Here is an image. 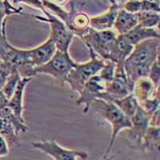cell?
<instances>
[{
    "label": "cell",
    "mask_w": 160,
    "mask_h": 160,
    "mask_svg": "<svg viewBox=\"0 0 160 160\" xmlns=\"http://www.w3.org/2000/svg\"><path fill=\"white\" fill-rule=\"evenodd\" d=\"M98 113L100 116L108 122L111 127V138L109 145L102 158H108L111 152L117 136L122 130L128 129L131 127V118L125 115L121 110L112 101L97 98L91 103V108Z\"/></svg>",
    "instance_id": "cell-1"
},
{
    "label": "cell",
    "mask_w": 160,
    "mask_h": 160,
    "mask_svg": "<svg viewBox=\"0 0 160 160\" xmlns=\"http://www.w3.org/2000/svg\"><path fill=\"white\" fill-rule=\"evenodd\" d=\"M88 48L91 55V60L85 63H76L75 68L70 71L66 79V83L78 94L81 92L86 82L91 77L98 74L105 63L103 58H99L91 48Z\"/></svg>",
    "instance_id": "cell-2"
},
{
    "label": "cell",
    "mask_w": 160,
    "mask_h": 160,
    "mask_svg": "<svg viewBox=\"0 0 160 160\" xmlns=\"http://www.w3.org/2000/svg\"><path fill=\"white\" fill-rule=\"evenodd\" d=\"M75 62L69 55V51H61L57 50L55 55L48 62L34 68V75H48L57 80L61 86L66 83V79L70 71L75 68Z\"/></svg>",
    "instance_id": "cell-3"
},
{
    "label": "cell",
    "mask_w": 160,
    "mask_h": 160,
    "mask_svg": "<svg viewBox=\"0 0 160 160\" xmlns=\"http://www.w3.org/2000/svg\"><path fill=\"white\" fill-rule=\"evenodd\" d=\"M160 38L145 39L134 46L132 51L123 62L125 66H136L142 68L151 67L159 58Z\"/></svg>",
    "instance_id": "cell-4"
},
{
    "label": "cell",
    "mask_w": 160,
    "mask_h": 160,
    "mask_svg": "<svg viewBox=\"0 0 160 160\" xmlns=\"http://www.w3.org/2000/svg\"><path fill=\"white\" fill-rule=\"evenodd\" d=\"M40 11L43 12L44 16L34 15L33 17L36 20L49 24L51 28V35L49 38L55 42L57 50L68 52L73 38L75 36L74 33L68 28L63 21L47 11L44 6Z\"/></svg>",
    "instance_id": "cell-5"
},
{
    "label": "cell",
    "mask_w": 160,
    "mask_h": 160,
    "mask_svg": "<svg viewBox=\"0 0 160 160\" xmlns=\"http://www.w3.org/2000/svg\"><path fill=\"white\" fill-rule=\"evenodd\" d=\"M117 35L118 34L111 29L96 31L90 28L88 32L80 38L85 42L87 48H91L100 58L108 60Z\"/></svg>",
    "instance_id": "cell-6"
},
{
    "label": "cell",
    "mask_w": 160,
    "mask_h": 160,
    "mask_svg": "<svg viewBox=\"0 0 160 160\" xmlns=\"http://www.w3.org/2000/svg\"><path fill=\"white\" fill-rule=\"evenodd\" d=\"M108 84L105 79L98 75V73L86 82L81 92L78 94L79 97L76 101L78 106L84 105L83 112L85 114H88L90 111L91 103L94 100L97 98L107 100L106 91Z\"/></svg>",
    "instance_id": "cell-7"
},
{
    "label": "cell",
    "mask_w": 160,
    "mask_h": 160,
    "mask_svg": "<svg viewBox=\"0 0 160 160\" xmlns=\"http://www.w3.org/2000/svg\"><path fill=\"white\" fill-rule=\"evenodd\" d=\"M31 146L55 160H84L88 158V154L86 151L62 148L55 140L32 142Z\"/></svg>",
    "instance_id": "cell-8"
},
{
    "label": "cell",
    "mask_w": 160,
    "mask_h": 160,
    "mask_svg": "<svg viewBox=\"0 0 160 160\" xmlns=\"http://www.w3.org/2000/svg\"><path fill=\"white\" fill-rule=\"evenodd\" d=\"M134 83L128 78L123 63H117L113 80L108 84L107 88V100L112 101L114 99L122 98L132 93Z\"/></svg>",
    "instance_id": "cell-9"
},
{
    "label": "cell",
    "mask_w": 160,
    "mask_h": 160,
    "mask_svg": "<svg viewBox=\"0 0 160 160\" xmlns=\"http://www.w3.org/2000/svg\"><path fill=\"white\" fill-rule=\"evenodd\" d=\"M151 115L146 112L140 106H138L135 113L131 116V127L128 128V135L130 138L137 144L141 143L142 137L150 126Z\"/></svg>",
    "instance_id": "cell-10"
},
{
    "label": "cell",
    "mask_w": 160,
    "mask_h": 160,
    "mask_svg": "<svg viewBox=\"0 0 160 160\" xmlns=\"http://www.w3.org/2000/svg\"><path fill=\"white\" fill-rule=\"evenodd\" d=\"M57 48L55 42L51 38H48L43 43L32 49H28L30 58L35 67L43 65L48 62L56 52Z\"/></svg>",
    "instance_id": "cell-11"
},
{
    "label": "cell",
    "mask_w": 160,
    "mask_h": 160,
    "mask_svg": "<svg viewBox=\"0 0 160 160\" xmlns=\"http://www.w3.org/2000/svg\"><path fill=\"white\" fill-rule=\"evenodd\" d=\"M133 95L138 104L155 96H159V88H156L148 77L138 78L134 83Z\"/></svg>",
    "instance_id": "cell-12"
},
{
    "label": "cell",
    "mask_w": 160,
    "mask_h": 160,
    "mask_svg": "<svg viewBox=\"0 0 160 160\" xmlns=\"http://www.w3.org/2000/svg\"><path fill=\"white\" fill-rule=\"evenodd\" d=\"M118 10V4L115 1H112L111 8L107 12L90 18V28L96 31L111 29L114 26Z\"/></svg>",
    "instance_id": "cell-13"
},
{
    "label": "cell",
    "mask_w": 160,
    "mask_h": 160,
    "mask_svg": "<svg viewBox=\"0 0 160 160\" xmlns=\"http://www.w3.org/2000/svg\"><path fill=\"white\" fill-rule=\"evenodd\" d=\"M134 46L130 43L123 35H118L113 44L109 55V59L115 63H123L131 53Z\"/></svg>",
    "instance_id": "cell-14"
},
{
    "label": "cell",
    "mask_w": 160,
    "mask_h": 160,
    "mask_svg": "<svg viewBox=\"0 0 160 160\" xmlns=\"http://www.w3.org/2000/svg\"><path fill=\"white\" fill-rule=\"evenodd\" d=\"M32 78H20L16 88L13 93L12 96L9 98L8 106L12 110V111L21 119L24 120L22 117L23 112V99L24 90L26 87L31 81Z\"/></svg>",
    "instance_id": "cell-15"
},
{
    "label": "cell",
    "mask_w": 160,
    "mask_h": 160,
    "mask_svg": "<svg viewBox=\"0 0 160 160\" xmlns=\"http://www.w3.org/2000/svg\"><path fill=\"white\" fill-rule=\"evenodd\" d=\"M136 13H130L124 9L118 10L113 28L118 35H124L138 25Z\"/></svg>",
    "instance_id": "cell-16"
},
{
    "label": "cell",
    "mask_w": 160,
    "mask_h": 160,
    "mask_svg": "<svg viewBox=\"0 0 160 160\" xmlns=\"http://www.w3.org/2000/svg\"><path fill=\"white\" fill-rule=\"evenodd\" d=\"M123 35L133 46L148 38H160L158 28H143L139 25H137Z\"/></svg>",
    "instance_id": "cell-17"
},
{
    "label": "cell",
    "mask_w": 160,
    "mask_h": 160,
    "mask_svg": "<svg viewBox=\"0 0 160 160\" xmlns=\"http://www.w3.org/2000/svg\"><path fill=\"white\" fill-rule=\"evenodd\" d=\"M141 148L143 151H159L160 128L159 127L149 126L141 141Z\"/></svg>",
    "instance_id": "cell-18"
},
{
    "label": "cell",
    "mask_w": 160,
    "mask_h": 160,
    "mask_svg": "<svg viewBox=\"0 0 160 160\" xmlns=\"http://www.w3.org/2000/svg\"><path fill=\"white\" fill-rule=\"evenodd\" d=\"M22 8H15L9 0H0V36H6V20L12 15H21Z\"/></svg>",
    "instance_id": "cell-19"
},
{
    "label": "cell",
    "mask_w": 160,
    "mask_h": 160,
    "mask_svg": "<svg viewBox=\"0 0 160 160\" xmlns=\"http://www.w3.org/2000/svg\"><path fill=\"white\" fill-rule=\"evenodd\" d=\"M112 102L123 112L124 115L129 118L133 116L139 106L138 102L135 98V95H133V93H131L122 98L112 100Z\"/></svg>",
    "instance_id": "cell-20"
},
{
    "label": "cell",
    "mask_w": 160,
    "mask_h": 160,
    "mask_svg": "<svg viewBox=\"0 0 160 160\" xmlns=\"http://www.w3.org/2000/svg\"><path fill=\"white\" fill-rule=\"evenodd\" d=\"M90 28V18L83 13H78L74 15L71 19L69 29L74 35L81 37L88 32Z\"/></svg>",
    "instance_id": "cell-21"
},
{
    "label": "cell",
    "mask_w": 160,
    "mask_h": 160,
    "mask_svg": "<svg viewBox=\"0 0 160 160\" xmlns=\"http://www.w3.org/2000/svg\"><path fill=\"white\" fill-rule=\"evenodd\" d=\"M0 135L5 138L9 148L19 145L18 135L15 131V128L8 120L3 118H0Z\"/></svg>",
    "instance_id": "cell-22"
},
{
    "label": "cell",
    "mask_w": 160,
    "mask_h": 160,
    "mask_svg": "<svg viewBox=\"0 0 160 160\" xmlns=\"http://www.w3.org/2000/svg\"><path fill=\"white\" fill-rule=\"evenodd\" d=\"M0 118H3L8 120L15 128V131L18 135L21 133H25L28 131V126L26 125L25 120L18 118L8 106H5L3 108H0Z\"/></svg>",
    "instance_id": "cell-23"
},
{
    "label": "cell",
    "mask_w": 160,
    "mask_h": 160,
    "mask_svg": "<svg viewBox=\"0 0 160 160\" xmlns=\"http://www.w3.org/2000/svg\"><path fill=\"white\" fill-rule=\"evenodd\" d=\"M138 17V25L143 28H158L160 15L154 11H139L136 13Z\"/></svg>",
    "instance_id": "cell-24"
},
{
    "label": "cell",
    "mask_w": 160,
    "mask_h": 160,
    "mask_svg": "<svg viewBox=\"0 0 160 160\" xmlns=\"http://www.w3.org/2000/svg\"><path fill=\"white\" fill-rule=\"evenodd\" d=\"M20 78L21 77H20L18 71L15 68L12 71V72L11 73V75H9V77L8 78L5 84H4V86L2 88V92L4 93V95L8 97V98H10L12 96L13 93H14L17 85H18V82L19 81Z\"/></svg>",
    "instance_id": "cell-25"
},
{
    "label": "cell",
    "mask_w": 160,
    "mask_h": 160,
    "mask_svg": "<svg viewBox=\"0 0 160 160\" xmlns=\"http://www.w3.org/2000/svg\"><path fill=\"white\" fill-rule=\"evenodd\" d=\"M116 68V63L111 60H105V63L102 69L98 72V75L105 79L108 83L111 82L115 75V71Z\"/></svg>",
    "instance_id": "cell-26"
},
{
    "label": "cell",
    "mask_w": 160,
    "mask_h": 160,
    "mask_svg": "<svg viewBox=\"0 0 160 160\" xmlns=\"http://www.w3.org/2000/svg\"><path fill=\"white\" fill-rule=\"evenodd\" d=\"M159 96H155L142 102L139 103V106L146 112H148L150 115H151L157 109L159 108Z\"/></svg>",
    "instance_id": "cell-27"
},
{
    "label": "cell",
    "mask_w": 160,
    "mask_h": 160,
    "mask_svg": "<svg viewBox=\"0 0 160 160\" xmlns=\"http://www.w3.org/2000/svg\"><path fill=\"white\" fill-rule=\"evenodd\" d=\"M148 78L151 79V82L154 83L156 88H159L160 82V64H159V58H157L155 62L151 65L150 68L149 75Z\"/></svg>",
    "instance_id": "cell-28"
},
{
    "label": "cell",
    "mask_w": 160,
    "mask_h": 160,
    "mask_svg": "<svg viewBox=\"0 0 160 160\" xmlns=\"http://www.w3.org/2000/svg\"><path fill=\"white\" fill-rule=\"evenodd\" d=\"M14 69L15 68L4 61H2V62L0 63V89L1 90Z\"/></svg>",
    "instance_id": "cell-29"
},
{
    "label": "cell",
    "mask_w": 160,
    "mask_h": 160,
    "mask_svg": "<svg viewBox=\"0 0 160 160\" xmlns=\"http://www.w3.org/2000/svg\"><path fill=\"white\" fill-rule=\"evenodd\" d=\"M141 1V11H154L159 13V0H140Z\"/></svg>",
    "instance_id": "cell-30"
},
{
    "label": "cell",
    "mask_w": 160,
    "mask_h": 160,
    "mask_svg": "<svg viewBox=\"0 0 160 160\" xmlns=\"http://www.w3.org/2000/svg\"><path fill=\"white\" fill-rule=\"evenodd\" d=\"M123 9L130 13H138L141 11L140 0H127L124 3Z\"/></svg>",
    "instance_id": "cell-31"
},
{
    "label": "cell",
    "mask_w": 160,
    "mask_h": 160,
    "mask_svg": "<svg viewBox=\"0 0 160 160\" xmlns=\"http://www.w3.org/2000/svg\"><path fill=\"white\" fill-rule=\"evenodd\" d=\"M11 47V44L7 39V37L0 36V59L3 60Z\"/></svg>",
    "instance_id": "cell-32"
},
{
    "label": "cell",
    "mask_w": 160,
    "mask_h": 160,
    "mask_svg": "<svg viewBox=\"0 0 160 160\" xmlns=\"http://www.w3.org/2000/svg\"><path fill=\"white\" fill-rule=\"evenodd\" d=\"M10 148L5 138L0 135V158L7 156L9 154Z\"/></svg>",
    "instance_id": "cell-33"
},
{
    "label": "cell",
    "mask_w": 160,
    "mask_h": 160,
    "mask_svg": "<svg viewBox=\"0 0 160 160\" xmlns=\"http://www.w3.org/2000/svg\"><path fill=\"white\" fill-rule=\"evenodd\" d=\"M159 108L157 109L155 112L153 113L150 118V126L153 127H159L160 125V116H159Z\"/></svg>",
    "instance_id": "cell-34"
},
{
    "label": "cell",
    "mask_w": 160,
    "mask_h": 160,
    "mask_svg": "<svg viewBox=\"0 0 160 160\" xmlns=\"http://www.w3.org/2000/svg\"><path fill=\"white\" fill-rule=\"evenodd\" d=\"M8 101H9V98L4 95L2 90L0 89V108H3L5 106H8Z\"/></svg>",
    "instance_id": "cell-35"
},
{
    "label": "cell",
    "mask_w": 160,
    "mask_h": 160,
    "mask_svg": "<svg viewBox=\"0 0 160 160\" xmlns=\"http://www.w3.org/2000/svg\"><path fill=\"white\" fill-rule=\"evenodd\" d=\"M68 1H69V0H54V2L56 3L57 5L59 6V7H62V6L65 5Z\"/></svg>",
    "instance_id": "cell-36"
},
{
    "label": "cell",
    "mask_w": 160,
    "mask_h": 160,
    "mask_svg": "<svg viewBox=\"0 0 160 160\" xmlns=\"http://www.w3.org/2000/svg\"><path fill=\"white\" fill-rule=\"evenodd\" d=\"M42 1H46V2H54V0H42Z\"/></svg>",
    "instance_id": "cell-37"
},
{
    "label": "cell",
    "mask_w": 160,
    "mask_h": 160,
    "mask_svg": "<svg viewBox=\"0 0 160 160\" xmlns=\"http://www.w3.org/2000/svg\"><path fill=\"white\" fill-rule=\"evenodd\" d=\"M1 62H2V59H0V63H1Z\"/></svg>",
    "instance_id": "cell-38"
}]
</instances>
